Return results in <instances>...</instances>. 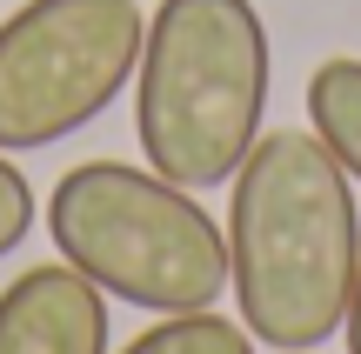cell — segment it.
<instances>
[{
  "label": "cell",
  "instance_id": "obj_1",
  "mask_svg": "<svg viewBox=\"0 0 361 354\" xmlns=\"http://www.w3.org/2000/svg\"><path fill=\"white\" fill-rule=\"evenodd\" d=\"M228 281L241 328L274 354H314L348 321L361 214L341 160L314 134L274 127L234 167Z\"/></svg>",
  "mask_w": 361,
  "mask_h": 354
},
{
  "label": "cell",
  "instance_id": "obj_2",
  "mask_svg": "<svg viewBox=\"0 0 361 354\" xmlns=\"http://www.w3.org/2000/svg\"><path fill=\"white\" fill-rule=\"evenodd\" d=\"M268 27L255 0H161L134 67V141L188 194L228 187L268 114Z\"/></svg>",
  "mask_w": 361,
  "mask_h": 354
},
{
  "label": "cell",
  "instance_id": "obj_3",
  "mask_svg": "<svg viewBox=\"0 0 361 354\" xmlns=\"http://www.w3.org/2000/svg\"><path fill=\"white\" fill-rule=\"evenodd\" d=\"M47 234L74 274L147 315H201L228 294V234L154 167H67L47 194Z\"/></svg>",
  "mask_w": 361,
  "mask_h": 354
},
{
  "label": "cell",
  "instance_id": "obj_4",
  "mask_svg": "<svg viewBox=\"0 0 361 354\" xmlns=\"http://www.w3.org/2000/svg\"><path fill=\"white\" fill-rule=\"evenodd\" d=\"M147 20L134 0H27L0 20V154L80 134L141 67Z\"/></svg>",
  "mask_w": 361,
  "mask_h": 354
},
{
  "label": "cell",
  "instance_id": "obj_5",
  "mask_svg": "<svg viewBox=\"0 0 361 354\" xmlns=\"http://www.w3.org/2000/svg\"><path fill=\"white\" fill-rule=\"evenodd\" d=\"M0 354H107V294L67 261H40L0 288Z\"/></svg>",
  "mask_w": 361,
  "mask_h": 354
},
{
  "label": "cell",
  "instance_id": "obj_6",
  "mask_svg": "<svg viewBox=\"0 0 361 354\" xmlns=\"http://www.w3.org/2000/svg\"><path fill=\"white\" fill-rule=\"evenodd\" d=\"M308 120H314V141L341 160V174L361 181V61L355 53H335L308 74Z\"/></svg>",
  "mask_w": 361,
  "mask_h": 354
},
{
  "label": "cell",
  "instance_id": "obj_7",
  "mask_svg": "<svg viewBox=\"0 0 361 354\" xmlns=\"http://www.w3.org/2000/svg\"><path fill=\"white\" fill-rule=\"evenodd\" d=\"M121 354H255V334L234 328L214 308H201V315H161L154 328L134 334Z\"/></svg>",
  "mask_w": 361,
  "mask_h": 354
},
{
  "label": "cell",
  "instance_id": "obj_8",
  "mask_svg": "<svg viewBox=\"0 0 361 354\" xmlns=\"http://www.w3.org/2000/svg\"><path fill=\"white\" fill-rule=\"evenodd\" d=\"M27 227H34V187H27V174L0 154V261L27 241Z\"/></svg>",
  "mask_w": 361,
  "mask_h": 354
},
{
  "label": "cell",
  "instance_id": "obj_9",
  "mask_svg": "<svg viewBox=\"0 0 361 354\" xmlns=\"http://www.w3.org/2000/svg\"><path fill=\"white\" fill-rule=\"evenodd\" d=\"M341 328H348V354H361V267H355V294H348V321Z\"/></svg>",
  "mask_w": 361,
  "mask_h": 354
}]
</instances>
